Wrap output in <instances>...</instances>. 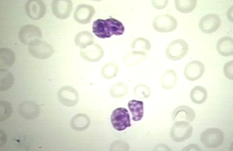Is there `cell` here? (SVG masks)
Instances as JSON below:
<instances>
[{"label": "cell", "mask_w": 233, "mask_h": 151, "mask_svg": "<svg viewBox=\"0 0 233 151\" xmlns=\"http://www.w3.org/2000/svg\"><path fill=\"white\" fill-rule=\"evenodd\" d=\"M28 45L29 53L33 56L38 59H43L48 58L54 52L53 47L50 44L40 39L34 40Z\"/></svg>", "instance_id": "cell-2"}, {"label": "cell", "mask_w": 233, "mask_h": 151, "mask_svg": "<svg viewBox=\"0 0 233 151\" xmlns=\"http://www.w3.org/2000/svg\"><path fill=\"white\" fill-rule=\"evenodd\" d=\"M1 121H4L11 115L12 108L10 104L5 101H1L0 102Z\"/></svg>", "instance_id": "cell-27"}, {"label": "cell", "mask_w": 233, "mask_h": 151, "mask_svg": "<svg viewBox=\"0 0 233 151\" xmlns=\"http://www.w3.org/2000/svg\"><path fill=\"white\" fill-rule=\"evenodd\" d=\"M128 106L132 115V119L133 121H138L142 119L144 114L143 101L132 100L128 102Z\"/></svg>", "instance_id": "cell-18"}, {"label": "cell", "mask_w": 233, "mask_h": 151, "mask_svg": "<svg viewBox=\"0 0 233 151\" xmlns=\"http://www.w3.org/2000/svg\"><path fill=\"white\" fill-rule=\"evenodd\" d=\"M221 24L219 16L214 14H208L203 17L199 23L201 30L205 33L209 34L216 31Z\"/></svg>", "instance_id": "cell-10"}, {"label": "cell", "mask_w": 233, "mask_h": 151, "mask_svg": "<svg viewBox=\"0 0 233 151\" xmlns=\"http://www.w3.org/2000/svg\"><path fill=\"white\" fill-rule=\"evenodd\" d=\"M225 76L228 79L233 80V61L227 62L224 65L223 69Z\"/></svg>", "instance_id": "cell-28"}, {"label": "cell", "mask_w": 233, "mask_h": 151, "mask_svg": "<svg viewBox=\"0 0 233 151\" xmlns=\"http://www.w3.org/2000/svg\"><path fill=\"white\" fill-rule=\"evenodd\" d=\"M15 56L14 52L7 48L0 49V66L2 68L11 67L14 63Z\"/></svg>", "instance_id": "cell-19"}, {"label": "cell", "mask_w": 233, "mask_h": 151, "mask_svg": "<svg viewBox=\"0 0 233 151\" xmlns=\"http://www.w3.org/2000/svg\"><path fill=\"white\" fill-rule=\"evenodd\" d=\"M188 46L184 40L178 39L171 42L167 47L166 54L167 57L172 61L181 59L187 54Z\"/></svg>", "instance_id": "cell-5"}, {"label": "cell", "mask_w": 233, "mask_h": 151, "mask_svg": "<svg viewBox=\"0 0 233 151\" xmlns=\"http://www.w3.org/2000/svg\"><path fill=\"white\" fill-rule=\"evenodd\" d=\"M190 96L193 102L196 104H200L206 100L207 97V92L203 87L197 85L191 89Z\"/></svg>", "instance_id": "cell-20"}, {"label": "cell", "mask_w": 233, "mask_h": 151, "mask_svg": "<svg viewBox=\"0 0 233 151\" xmlns=\"http://www.w3.org/2000/svg\"><path fill=\"white\" fill-rule=\"evenodd\" d=\"M25 10L28 17L34 20H38L45 15L46 7L41 0H30L25 5Z\"/></svg>", "instance_id": "cell-9"}, {"label": "cell", "mask_w": 233, "mask_h": 151, "mask_svg": "<svg viewBox=\"0 0 233 151\" xmlns=\"http://www.w3.org/2000/svg\"><path fill=\"white\" fill-rule=\"evenodd\" d=\"M152 1V4L154 8L157 9H161L165 8L167 5L168 1Z\"/></svg>", "instance_id": "cell-29"}, {"label": "cell", "mask_w": 233, "mask_h": 151, "mask_svg": "<svg viewBox=\"0 0 233 151\" xmlns=\"http://www.w3.org/2000/svg\"><path fill=\"white\" fill-rule=\"evenodd\" d=\"M146 57L144 52L135 51L126 55L125 58V62L126 64L129 65H134L141 62Z\"/></svg>", "instance_id": "cell-25"}, {"label": "cell", "mask_w": 233, "mask_h": 151, "mask_svg": "<svg viewBox=\"0 0 233 151\" xmlns=\"http://www.w3.org/2000/svg\"><path fill=\"white\" fill-rule=\"evenodd\" d=\"M177 80L176 74L172 69L166 70L163 74L161 80L162 85L168 89L173 87L176 84Z\"/></svg>", "instance_id": "cell-23"}, {"label": "cell", "mask_w": 233, "mask_h": 151, "mask_svg": "<svg viewBox=\"0 0 233 151\" xmlns=\"http://www.w3.org/2000/svg\"><path fill=\"white\" fill-rule=\"evenodd\" d=\"M110 120L113 127L118 131L124 130L131 125L128 111L124 108L119 107L114 110Z\"/></svg>", "instance_id": "cell-4"}, {"label": "cell", "mask_w": 233, "mask_h": 151, "mask_svg": "<svg viewBox=\"0 0 233 151\" xmlns=\"http://www.w3.org/2000/svg\"><path fill=\"white\" fill-rule=\"evenodd\" d=\"M92 26V32L102 39L109 38L114 34L122 35L125 29L121 22L112 18L105 20L97 19L94 21Z\"/></svg>", "instance_id": "cell-1"}, {"label": "cell", "mask_w": 233, "mask_h": 151, "mask_svg": "<svg viewBox=\"0 0 233 151\" xmlns=\"http://www.w3.org/2000/svg\"><path fill=\"white\" fill-rule=\"evenodd\" d=\"M14 80L13 75L7 70L1 68L0 70V89L5 91L9 89Z\"/></svg>", "instance_id": "cell-21"}, {"label": "cell", "mask_w": 233, "mask_h": 151, "mask_svg": "<svg viewBox=\"0 0 233 151\" xmlns=\"http://www.w3.org/2000/svg\"><path fill=\"white\" fill-rule=\"evenodd\" d=\"M176 19L171 15H159L153 20L152 25L154 29L160 32H168L174 31L177 27Z\"/></svg>", "instance_id": "cell-7"}, {"label": "cell", "mask_w": 233, "mask_h": 151, "mask_svg": "<svg viewBox=\"0 0 233 151\" xmlns=\"http://www.w3.org/2000/svg\"><path fill=\"white\" fill-rule=\"evenodd\" d=\"M20 115L24 118L33 120L37 117L39 113V106L33 101L25 100L20 104L19 107Z\"/></svg>", "instance_id": "cell-13"}, {"label": "cell", "mask_w": 233, "mask_h": 151, "mask_svg": "<svg viewBox=\"0 0 233 151\" xmlns=\"http://www.w3.org/2000/svg\"><path fill=\"white\" fill-rule=\"evenodd\" d=\"M57 96L60 102L66 106H72L74 104L73 102L77 101V94L75 90L68 86H63L59 89Z\"/></svg>", "instance_id": "cell-14"}, {"label": "cell", "mask_w": 233, "mask_h": 151, "mask_svg": "<svg viewBox=\"0 0 233 151\" xmlns=\"http://www.w3.org/2000/svg\"><path fill=\"white\" fill-rule=\"evenodd\" d=\"M42 36L40 29L35 25L31 24L22 27L18 33L20 41L25 45H28L34 40L40 39L41 38Z\"/></svg>", "instance_id": "cell-8"}, {"label": "cell", "mask_w": 233, "mask_h": 151, "mask_svg": "<svg viewBox=\"0 0 233 151\" xmlns=\"http://www.w3.org/2000/svg\"><path fill=\"white\" fill-rule=\"evenodd\" d=\"M94 13V9L92 6L81 4L77 8L74 13V18L79 23L85 24L90 22Z\"/></svg>", "instance_id": "cell-15"}, {"label": "cell", "mask_w": 233, "mask_h": 151, "mask_svg": "<svg viewBox=\"0 0 233 151\" xmlns=\"http://www.w3.org/2000/svg\"><path fill=\"white\" fill-rule=\"evenodd\" d=\"M6 133L3 130H0V146H2L6 142Z\"/></svg>", "instance_id": "cell-31"}, {"label": "cell", "mask_w": 233, "mask_h": 151, "mask_svg": "<svg viewBox=\"0 0 233 151\" xmlns=\"http://www.w3.org/2000/svg\"><path fill=\"white\" fill-rule=\"evenodd\" d=\"M204 70V65L201 62L193 60L187 65L184 69V74L187 79L194 81L202 77Z\"/></svg>", "instance_id": "cell-11"}, {"label": "cell", "mask_w": 233, "mask_h": 151, "mask_svg": "<svg viewBox=\"0 0 233 151\" xmlns=\"http://www.w3.org/2000/svg\"><path fill=\"white\" fill-rule=\"evenodd\" d=\"M175 6L179 12L187 13L193 11L197 4L196 0H176Z\"/></svg>", "instance_id": "cell-24"}, {"label": "cell", "mask_w": 233, "mask_h": 151, "mask_svg": "<svg viewBox=\"0 0 233 151\" xmlns=\"http://www.w3.org/2000/svg\"><path fill=\"white\" fill-rule=\"evenodd\" d=\"M51 8L55 16L60 19H65L69 16L72 11V2L68 0H54L51 3Z\"/></svg>", "instance_id": "cell-12"}, {"label": "cell", "mask_w": 233, "mask_h": 151, "mask_svg": "<svg viewBox=\"0 0 233 151\" xmlns=\"http://www.w3.org/2000/svg\"><path fill=\"white\" fill-rule=\"evenodd\" d=\"M195 117V113L194 110L186 105L178 106L174 110L173 113V119L180 121L192 122Z\"/></svg>", "instance_id": "cell-16"}, {"label": "cell", "mask_w": 233, "mask_h": 151, "mask_svg": "<svg viewBox=\"0 0 233 151\" xmlns=\"http://www.w3.org/2000/svg\"><path fill=\"white\" fill-rule=\"evenodd\" d=\"M93 35L87 31H83L78 34L75 38L76 46L84 49L93 43Z\"/></svg>", "instance_id": "cell-22"}, {"label": "cell", "mask_w": 233, "mask_h": 151, "mask_svg": "<svg viewBox=\"0 0 233 151\" xmlns=\"http://www.w3.org/2000/svg\"><path fill=\"white\" fill-rule=\"evenodd\" d=\"M224 139L223 132L217 128L207 129L202 132L200 135L201 142L206 147L215 148L220 146Z\"/></svg>", "instance_id": "cell-3"}, {"label": "cell", "mask_w": 233, "mask_h": 151, "mask_svg": "<svg viewBox=\"0 0 233 151\" xmlns=\"http://www.w3.org/2000/svg\"><path fill=\"white\" fill-rule=\"evenodd\" d=\"M216 47L219 53L222 56L228 57L232 55L233 39L227 36L221 38L217 42Z\"/></svg>", "instance_id": "cell-17"}, {"label": "cell", "mask_w": 233, "mask_h": 151, "mask_svg": "<svg viewBox=\"0 0 233 151\" xmlns=\"http://www.w3.org/2000/svg\"><path fill=\"white\" fill-rule=\"evenodd\" d=\"M132 49L136 50H142L144 52L145 51H149L151 48V45L147 39L139 38L136 39L133 42L131 45Z\"/></svg>", "instance_id": "cell-26"}, {"label": "cell", "mask_w": 233, "mask_h": 151, "mask_svg": "<svg viewBox=\"0 0 233 151\" xmlns=\"http://www.w3.org/2000/svg\"><path fill=\"white\" fill-rule=\"evenodd\" d=\"M193 129L188 122L181 121L177 122L173 125L170 132L171 136L176 142H182L189 138L192 135Z\"/></svg>", "instance_id": "cell-6"}, {"label": "cell", "mask_w": 233, "mask_h": 151, "mask_svg": "<svg viewBox=\"0 0 233 151\" xmlns=\"http://www.w3.org/2000/svg\"><path fill=\"white\" fill-rule=\"evenodd\" d=\"M183 151L195 150L201 151L202 150L197 145L195 144H191L184 147Z\"/></svg>", "instance_id": "cell-30"}]
</instances>
